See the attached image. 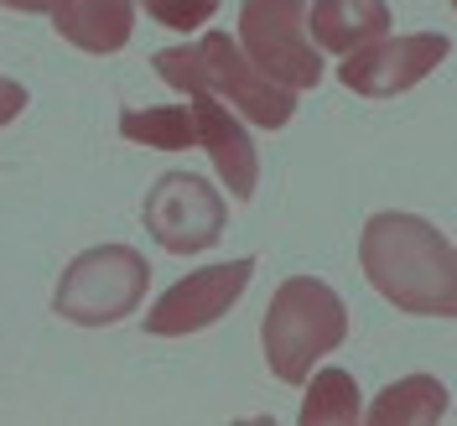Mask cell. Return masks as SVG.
Returning <instances> with one entry per match:
<instances>
[{
  "label": "cell",
  "instance_id": "15",
  "mask_svg": "<svg viewBox=\"0 0 457 426\" xmlns=\"http://www.w3.org/2000/svg\"><path fill=\"white\" fill-rule=\"evenodd\" d=\"M136 5H145V16L171 31H198L219 16V0H136Z\"/></svg>",
  "mask_w": 457,
  "mask_h": 426
},
{
  "label": "cell",
  "instance_id": "13",
  "mask_svg": "<svg viewBox=\"0 0 457 426\" xmlns=\"http://www.w3.org/2000/svg\"><path fill=\"white\" fill-rule=\"evenodd\" d=\"M307 385V400H302V426H353L364 422V396L353 385L348 370H317L302 380Z\"/></svg>",
  "mask_w": 457,
  "mask_h": 426
},
{
  "label": "cell",
  "instance_id": "4",
  "mask_svg": "<svg viewBox=\"0 0 457 426\" xmlns=\"http://www.w3.org/2000/svg\"><path fill=\"white\" fill-rule=\"evenodd\" d=\"M151 265L130 245H94L84 255L68 260V271L57 276L53 313L79 328H110L120 317H130L145 302Z\"/></svg>",
  "mask_w": 457,
  "mask_h": 426
},
{
  "label": "cell",
  "instance_id": "12",
  "mask_svg": "<svg viewBox=\"0 0 457 426\" xmlns=\"http://www.w3.org/2000/svg\"><path fill=\"white\" fill-rule=\"evenodd\" d=\"M447 385L442 380H431V374H405L395 385H385L374 405L364 411V422L370 426H431L447 416Z\"/></svg>",
  "mask_w": 457,
  "mask_h": 426
},
{
  "label": "cell",
  "instance_id": "9",
  "mask_svg": "<svg viewBox=\"0 0 457 426\" xmlns=\"http://www.w3.org/2000/svg\"><path fill=\"white\" fill-rule=\"evenodd\" d=\"M187 104H193L198 146L213 156L219 182H224L239 203H250L255 198V182H260V156H255V141H250L245 120L228 110L224 99H213L208 88H187Z\"/></svg>",
  "mask_w": 457,
  "mask_h": 426
},
{
  "label": "cell",
  "instance_id": "3",
  "mask_svg": "<svg viewBox=\"0 0 457 426\" xmlns=\"http://www.w3.org/2000/svg\"><path fill=\"white\" fill-rule=\"evenodd\" d=\"M343 338H348V307L328 281L291 276L276 286L260 322V343H265V364L281 385H302L317 359H328Z\"/></svg>",
  "mask_w": 457,
  "mask_h": 426
},
{
  "label": "cell",
  "instance_id": "11",
  "mask_svg": "<svg viewBox=\"0 0 457 426\" xmlns=\"http://www.w3.org/2000/svg\"><path fill=\"white\" fill-rule=\"evenodd\" d=\"M307 31L322 53H353L374 37L390 31V5L385 0H312L307 5Z\"/></svg>",
  "mask_w": 457,
  "mask_h": 426
},
{
  "label": "cell",
  "instance_id": "14",
  "mask_svg": "<svg viewBox=\"0 0 457 426\" xmlns=\"http://www.w3.org/2000/svg\"><path fill=\"white\" fill-rule=\"evenodd\" d=\"M120 136L151 151H187L198 146L193 104H156V110H125L120 114Z\"/></svg>",
  "mask_w": 457,
  "mask_h": 426
},
{
  "label": "cell",
  "instance_id": "10",
  "mask_svg": "<svg viewBox=\"0 0 457 426\" xmlns=\"http://www.w3.org/2000/svg\"><path fill=\"white\" fill-rule=\"evenodd\" d=\"M53 31L79 53H120L136 31V0H53Z\"/></svg>",
  "mask_w": 457,
  "mask_h": 426
},
{
  "label": "cell",
  "instance_id": "18",
  "mask_svg": "<svg viewBox=\"0 0 457 426\" xmlns=\"http://www.w3.org/2000/svg\"><path fill=\"white\" fill-rule=\"evenodd\" d=\"M453 11H457V0H453Z\"/></svg>",
  "mask_w": 457,
  "mask_h": 426
},
{
  "label": "cell",
  "instance_id": "1",
  "mask_svg": "<svg viewBox=\"0 0 457 426\" xmlns=\"http://www.w3.org/2000/svg\"><path fill=\"white\" fill-rule=\"evenodd\" d=\"M370 286L411 317H457V245L421 213H374L359 234Z\"/></svg>",
  "mask_w": 457,
  "mask_h": 426
},
{
  "label": "cell",
  "instance_id": "2",
  "mask_svg": "<svg viewBox=\"0 0 457 426\" xmlns=\"http://www.w3.org/2000/svg\"><path fill=\"white\" fill-rule=\"evenodd\" d=\"M151 63H156L162 84L182 88V94L187 88H208L213 99H228V110H239L260 130H281L296 114V88L270 84L245 57V47L234 37H224V31H208L198 42H187V47H162Z\"/></svg>",
  "mask_w": 457,
  "mask_h": 426
},
{
  "label": "cell",
  "instance_id": "17",
  "mask_svg": "<svg viewBox=\"0 0 457 426\" xmlns=\"http://www.w3.org/2000/svg\"><path fill=\"white\" fill-rule=\"evenodd\" d=\"M0 5H5V11H31V16H37V11H53V0H0Z\"/></svg>",
  "mask_w": 457,
  "mask_h": 426
},
{
  "label": "cell",
  "instance_id": "5",
  "mask_svg": "<svg viewBox=\"0 0 457 426\" xmlns=\"http://www.w3.org/2000/svg\"><path fill=\"white\" fill-rule=\"evenodd\" d=\"M239 47L270 84H322V47L307 31V0H245L239 5Z\"/></svg>",
  "mask_w": 457,
  "mask_h": 426
},
{
  "label": "cell",
  "instance_id": "8",
  "mask_svg": "<svg viewBox=\"0 0 457 426\" xmlns=\"http://www.w3.org/2000/svg\"><path fill=\"white\" fill-rule=\"evenodd\" d=\"M255 276V260H224V265H203L187 281H177L171 291L156 297V307L145 313V333L156 338H187V333H203L213 328L219 317L245 297V286Z\"/></svg>",
  "mask_w": 457,
  "mask_h": 426
},
{
  "label": "cell",
  "instance_id": "6",
  "mask_svg": "<svg viewBox=\"0 0 457 426\" xmlns=\"http://www.w3.org/2000/svg\"><path fill=\"white\" fill-rule=\"evenodd\" d=\"M145 234L167 250V255H203L219 245L228 208L213 193V182H203L193 171H167L156 177V188L145 193Z\"/></svg>",
  "mask_w": 457,
  "mask_h": 426
},
{
  "label": "cell",
  "instance_id": "7",
  "mask_svg": "<svg viewBox=\"0 0 457 426\" xmlns=\"http://www.w3.org/2000/svg\"><path fill=\"white\" fill-rule=\"evenodd\" d=\"M453 53L447 31H411V37H374L364 47L343 53L338 79L348 94L364 99H395L405 88H416L421 79H431Z\"/></svg>",
  "mask_w": 457,
  "mask_h": 426
},
{
  "label": "cell",
  "instance_id": "16",
  "mask_svg": "<svg viewBox=\"0 0 457 426\" xmlns=\"http://www.w3.org/2000/svg\"><path fill=\"white\" fill-rule=\"evenodd\" d=\"M31 104V94L21 84H16V79H0V130H5V125H11V120H16V114L27 110Z\"/></svg>",
  "mask_w": 457,
  "mask_h": 426
}]
</instances>
